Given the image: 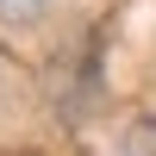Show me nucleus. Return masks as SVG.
<instances>
[{
  "label": "nucleus",
  "instance_id": "1",
  "mask_svg": "<svg viewBox=\"0 0 156 156\" xmlns=\"http://www.w3.org/2000/svg\"><path fill=\"white\" fill-rule=\"evenodd\" d=\"M137 156H156V131H144V137H137Z\"/></svg>",
  "mask_w": 156,
  "mask_h": 156
},
{
  "label": "nucleus",
  "instance_id": "2",
  "mask_svg": "<svg viewBox=\"0 0 156 156\" xmlns=\"http://www.w3.org/2000/svg\"><path fill=\"white\" fill-rule=\"evenodd\" d=\"M6 6H37V0H6Z\"/></svg>",
  "mask_w": 156,
  "mask_h": 156
}]
</instances>
